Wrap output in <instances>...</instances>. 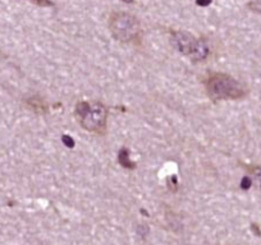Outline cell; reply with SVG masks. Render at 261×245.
Returning <instances> with one entry per match:
<instances>
[{
	"instance_id": "obj_1",
	"label": "cell",
	"mask_w": 261,
	"mask_h": 245,
	"mask_svg": "<svg viewBox=\"0 0 261 245\" xmlns=\"http://www.w3.org/2000/svg\"><path fill=\"white\" fill-rule=\"evenodd\" d=\"M205 90L213 101L241 100L246 96L245 86L226 73H210L205 79Z\"/></svg>"
},
{
	"instance_id": "obj_2",
	"label": "cell",
	"mask_w": 261,
	"mask_h": 245,
	"mask_svg": "<svg viewBox=\"0 0 261 245\" xmlns=\"http://www.w3.org/2000/svg\"><path fill=\"white\" fill-rule=\"evenodd\" d=\"M74 115L83 129L96 134L106 131L108 109L99 101H81L76 105Z\"/></svg>"
},
{
	"instance_id": "obj_3",
	"label": "cell",
	"mask_w": 261,
	"mask_h": 245,
	"mask_svg": "<svg viewBox=\"0 0 261 245\" xmlns=\"http://www.w3.org/2000/svg\"><path fill=\"white\" fill-rule=\"evenodd\" d=\"M109 28L113 37L120 42H133L141 37V24L133 14L114 12L109 18Z\"/></svg>"
},
{
	"instance_id": "obj_4",
	"label": "cell",
	"mask_w": 261,
	"mask_h": 245,
	"mask_svg": "<svg viewBox=\"0 0 261 245\" xmlns=\"http://www.w3.org/2000/svg\"><path fill=\"white\" fill-rule=\"evenodd\" d=\"M173 45L179 53L187 55L194 61H204L210 54V49L205 40L196 38L185 31L173 32Z\"/></svg>"
},
{
	"instance_id": "obj_5",
	"label": "cell",
	"mask_w": 261,
	"mask_h": 245,
	"mask_svg": "<svg viewBox=\"0 0 261 245\" xmlns=\"http://www.w3.org/2000/svg\"><path fill=\"white\" fill-rule=\"evenodd\" d=\"M119 162L122 166L127 167V169H133V167H135L132 161L129 160V153L126 148L120 149L119 151Z\"/></svg>"
},
{
	"instance_id": "obj_6",
	"label": "cell",
	"mask_w": 261,
	"mask_h": 245,
	"mask_svg": "<svg viewBox=\"0 0 261 245\" xmlns=\"http://www.w3.org/2000/svg\"><path fill=\"white\" fill-rule=\"evenodd\" d=\"M36 113H44L46 110V106L44 105V102H41V100L38 99V97H32V99H29L28 102H27Z\"/></svg>"
},
{
	"instance_id": "obj_7",
	"label": "cell",
	"mask_w": 261,
	"mask_h": 245,
	"mask_svg": "<svg viewBox=\"0 0 261 245\" xmlns=\"http://www.w3.org/2000/svg\"><path fill=\"white\" fill-rule=\"evenodd\" d=\"M250 174L253 178V183L256 184L259 188H261V166L250 167Z\"/></svg>"
},
{
	"instance_id": "obj_8",
	"label": "cell",
	"mask_w": 261,
	"mask_h": 245,
	"mask_svg": "<svg viewBox=\"0 0 261 245\" xmlns=\"http://www.w3.org/2000/svg\"><path fill=\"white\" fill-rule=\"evenodd\" d=\"M29 1H32V3L37 4L40 6H53L54 3L51 0H29Z\"/></svg>"
},
{
	"instance_id": "obj_9",
	"label": "cell",
	"mask_w": 261,
	"mask_h": 245,
	"mask_svg": "<svg viewBox=\"0 0 261 245\" xmlns=\"http://www.w3.org/2000/svg\"><path fill=\"white\" fill-rule=\"evenodd\" d=\"M249 6L253 9L254 12L261 13V1H254V3H250Z\"/></svg>"
},
{
	"instance_id": "obj_10",
	"label": "cell",
	"mask_w": 261,
	"mask_h": 245,
	"mask_svg": "<svg viewBox=\"0 0 261 245\" xmlns=\"http://www.w3.org/2000/svg\"><path fill=\"white\" fill-rule=\"evenodd\" d=\"M210 3H212V0H197V4H199V5H203V6L209 5Z\"/></svg>"
},
{
	"instance_id": "obj_11",
	"label": "cell",
	"mask_w": 261,
	"mask_h": 245,
	"mask_svg": "<svg viewBox=\"0 0 261 245\" xmlns=\"http://www.w3.org/2000/svg\"><path fill=\"white\" fill-rule=\"evenodd\" d=\"M122 1H123V3H127V4H131V3H133L135 0H122Z\"/></svg>"
}]
</instances>
